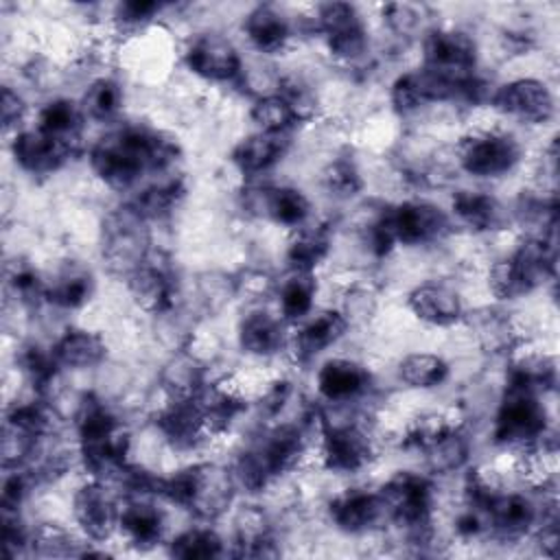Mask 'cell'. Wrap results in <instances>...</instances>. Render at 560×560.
Masks as SVG:
<instances>
[{
  "label": "cell",
  "instance_id": "8992f818",
  "mask_svg": "<svg viewBox=\"0 0 560 560\" xmlns=\"http://www.w3.org/2000/svg\"><path fill=\"white\" fill-rule=\"evenodd\" d=\"M179 61L199 83L219 88H241L245 55L241 46L219 28L206 26L186 37Z\"/></svg>",
  "mask_w": 560,
  "mask_h": 560
},
{
  "label": "cell",
  "instance_id": "603a6c76",
  "mask_svg": "<svg viewBox=\"0 0 560 560\" xmlns=\"http://www.w3.org/2000/svg\"><path fill=\"white\" fill-rule=\"evenodd\" d=\"M335 230L330 221L313 219L306 225L287 234L282 258L287 269L319 273V269L332 258Z\"/></svg>",
  "mask_w": 560,
  "mask_h": 560
},
{
  "label": "cell",
  "instance_id": "7a4b0ae2",
  "mask_svg": "<svg viewBox=\"0 0 560 560\" xmlns=\"http://www.w3.org/2000/svg\"><path fill=\"white\" fill-rule=\"evenodd\" d=\"M553 394H538L518 385L501 383L490 422L492 444L512 455L527 453L538 446H556L553 413L547 398Z\"/></svg>",
  "mask_w": 560,
  "mask_h": 560
},
{
  "label": "cell",
  "instance_id": "44dd1931",
  "mask_svg": "<svg viewBox=\"0 0 560 560\" xmlns=\"http://www.w3.org/2000/svg\"><path fill=\"white\" fill-rule=\"evenodd\" d=\"M50 352L63 372H88L109 359V341L103 330L74 324L52 337Z\"/></svg>",
  "mask_w": 560,
  "mask_h": 560
},
{
  "label": "cell",
  "instance_id": "9a60e30c",
  "mask_svg": "<svg viewBox=\"0 0 560 560\" xmlns=\"http://www.w3.org/2000/svg\"><path fill=\"white\" fill-rule=\"evenodd\" d=\"M448 212L455 228L472 236L499 238L516 230L512 208L486 188H455L448 199Z\"/></svg>",
  "mask_w": 560,
  "mask_h": 560
},
{
  "label": "cell",
  "instance_id": "4316f807",
  "mask_svg": "<svg viewBox=\"0 0 560 560\" xmlns=\"http://www.w3.org/2000/svg\"><path fill=\"white\" fill-rule=\"evenodd\" d=\"M453 365L442 352L411 350L396 363V378L413 392H433L451 381Z\"/></svg>",
  "mask_w": 560,
  "mask_h": 560
},
{
  "label": "cell",
  "instance_id": "e575fe53",
  "mask_svg": "<svg viewBox=\"0 0 560 560\" xmlns=\"http://www.w3.org/2000/svg\"><path fill=\"white\" fill-rule=\"evenodd\" d=\"M26 118H28V103L24 94L15 85L4 83L0 92V120H2L4 136H13L22 127H26L28 125Z\"/></svg>",
  "mask_w": 560,
  "mask_h": 560
},
{
  "label": "cell",
  "instance_id": "cb8c5ba5",
  "mask_svg": "<svg viewBox=\"0 0 560 560\" xmlns=\"http://www.w3.org/2000/svg\"><path fill=\"white\" fill-rule=\"evenodd\" d=\"M322 293L319 273L284 269L280 278H276L273 289V308L278 315L293 328L304 322L317 306Z\"/></svg>",
  "mask_w": 560,
  "mask_h": 560
},
{
  "label": "cell",
  "instance_id": "836d02e7",
  "mask_svg": "<svg viewBox=\"0 0 560 560\" xmlns=\"http://www.w3.org/2000/svg\"><path fill=\"white\" fill-rule=\"evenodd\" d=\"M247 116L256 131L293 136L302 127L295 109L278 90L252 98Z\"/></svg>",
  "mask_w": 560,
  "mask_h": 560
},
{
  "label": "cell",
  "instance_id": "4dcf8cb0",
  "mask_svg": "<svg viewBox=\"0 0 560 560\" xmlns=\"http://www.w3.org/2000/svg\"><path fill=\"white\" fill-rule=\"evenodd\" d=\"M230 540L214 527V523L197 521L179 529L175 536L166 540V551L173 558L184 560H208V558H223L230 556Z\"/></svg>",
  "mask_w": 560,
  "mask_h": 560
},
{
  "label": "cell",
  "instance_id": "2e32d148",
  "mask_svg": "<svg viewBox=\"0 0 560 560\" xmlns=\"http://www.w3.org/2000/svg\"><path fill=\"white\" fill-rule=\"evenodd\" d=\"M236 346L254 361H276L287 357L291 326L267 304H252L236 322Z\"/></svg>",
  "mask_w": 560,
  "mask_h": 560
},
{
  "label": "cell",
  "instance_id": "52a82bcc",
  "mask_svg": "<svg viewBox=\"0 0 560 560\" xmlns=\"http://www.w3.org/2000/svg\"><path fill=\"white\" fill-rule=\"evenodd\" d=\"M418 66L440 74L462 90L479 72L481 48L477 37L457 24H433L418 42ZM459 96V94H457Z\"/></svg>",
  "mask_w": 560,
  "mask_h": 560
},
{
  "label": "cell",
  "instance_id": "5bb4252c",
  "mask_svg": "<svg viewBox=\"0 0 560 560\" xmlns=\"http://www.w3.org/2000/svg\"><path fill=\"white\" fill-rule=\"evenodd\" d=\"M407 315L433 330H453L464 322L468 311L464 293L444 278H427L416 282L405 295Z\"/></svg>",
  "mask_w": 560,
  "mask_h": 560
},
{
  "label": "cell",
  "instance_id": "ac0fdd59",
  "mask_svg": "<svg viewBox=\"0 0 560 560\" xmlns=\"http://www.w3.org/2000/svg\"><path fill=\"white\" fill-rule=\"evenodd\" d=\"M162 503L164 501L155 494H120L116 538L136 551H149L158 545H166L168 516Z\"/></svg>",
  "mask_w": 560,
  "mask_h": 560
},
{
  "label": "cell",
  "instance_id": "4fadbf2b",
  "mask_svg": "<svg viewBox=\"0 0 560 560\" xmlns=\"http://www.w3.org/2000/svg\"><path fill=\"white\" fill-rule=\"evenodd\" d=\"M328 523L346 536H374L387 527V508L378 488L350 486L326 501Z\"/></svg>",
  "mask_w": 560,
  "mask_h": 560
},
{
  "label": "cell",
  "instance_id": "9c48e42d",
  "mask_svg": "<svg viewBox=\"0 0 560 560\" xmlns=\"http://www.w3.org/2000/svg\"><path fill=\"white\" fill-rule=\"evenodd\" d=\"M120 492L101 479L85 477L72 488L70 518L74 529L92 545L105 547L118 536Z\"/></svg>",
  "mask_w": 560,
  "mask_h": 560
},
{
  "label": "cell",
  "instance_id": "f546056e",
  "mask_svg": "<svg viewBox=\"0 0 560 560\" xmlns=\"http://www.w3.org/2000/svg\"><path fill=\"white\" fill-rule=\"evenodd\" d=\"M376 9H378L376 18L381 20V26L400 46H409L413 42H420L422 35L435 24L433 22V11L427 4L385 2V4H378Z\"/></svg>",
  "mask_w": 560,
  "mask_h": 560
},
{
  "label": "cell",
  "instance_id": "8fae6325",
  "mask_svg": "<svg viewBox=\"0 0 560 560\" xmlns=\"http://www.w3.org/2000/svg\"><path fill=\"white\" fill-rule=\"evenodd\" d=\"M85 151V144L59 140L35 125H26L9 136V153L13 164L31 177H52Z\"/></svg>",
  "mask_w": 560,
  "mask_h": 560
},
{
  "label": "cell",
  "instance_id": "484cf974",
  "mask_svg": "<svg viewBox=\"0 0 560 560\" xmlns=\"http://www.w3.org/2000/svg\"><path fill=\"white\" fill-rule=\"evenodd\" d=\"M81 112L90 122L112 127L120 122L125 105H127V92L120 79L112 74H98L88 81L85 90L79 96Z\"/></svg>",
  "mask_w": 560,
  "mask_h": 560
},
{
  "label": "cell",
  "instance_id": "d4e9b609",
  "mask_svg": "<svg viewBox=\"0 0 560 560\" xmlns=\"http://www.w3.org/2000/svg\"><path fill=\"white\" fill-rule=\"evenodd\" d=\"M418 453L422 457L424 472H429L433 479L453 477L464 472L466 466L470 464L472 438L468 433V427L448 429Z\"/></svg>",
  "mask_w": 560,
  "mask_h": 560
},
{
  "label": "cell",
  "instance_id": "ffe728a7",
  "mask_svg": "<svg viewBox=\"0 0 560 560\" xmlns=\"http://www.w3.org/2000/svg\"><path fill=\"white\" fill-rule=\"evenodd\" d=\"M293 136L254 129L234 142L230 151V166L243 182L265 179L276 166L282 164L284 158H289Z\"/></svg>",
  "mask_w": 560,
  "mask_h": 560
},
{
  "label": "cell",
  "instance_id": "7c38bea8",
  "mask_svg": "<svg viewBox=\"0 0 560 560\" xmlns=\"http://www.w3.org/2000/svg\"><path fill=\"white\" fill-rule=\"evenodd\" d=\"M315 400L322 405H368L374 392V374L361 359L332 354L313 374Z\"/></svg>",
  "mask_w": 560,
  "mask_h": 560
},
{
  "label": "cell",
  "instance_id": "1f68e13d",
  "mask_svg": "<svg viewBox=\"0 0 560 560\" xmlns=\"http://www.w3.org/2000/svg\"><path fill=\"white\" fill-rule=\"evenodd\" d=\"M317 184L335 201H350L365 188V177L354 158L343 151H335L332 158L319 166Z\"/></svg>",
  "mask_w": 560,
  "mask_h": 560
},
{
  "label": "cell",
  "instance_id": "5b68a950",
  "mask_svg": "<svg viewBox=\"0 0 560 560\" xmlns=\"http://www.w3.org/2000/svg\"><path fill=\"white\" fill-rule=\"evenodd\" d=\"M315 37L322 42L326 57L339 68L354 70L365 63L372 50V35L361 9L352 2L313 4Z\"/></svg>",
  "mask_w": 560,
  "mask_h": 560
},
{
  "label": "cell",
  "instance_id": "f1b7e54d",
  "mask_svg": "<svg viewBox=\"0 0 560 560\" xmlns=\"http://www.w3.org/2000/svg\"><path fill=\"white\" fill-rule=\"evenodd\" d=\"M208 376L210 370L192 359L184 348H179L168 352V357L160 363L155 372V385L168 398H186L195 396L208 381Z\"/></svg>",
  "mask_w": 560,
  "mask_h": 560
},
{
  "label": "cell",
  "instance_id": "3957f363",
  "mask_svg": "<svg viewBox=\"0 0 560 560\" xmlns=\"http://www.w3.org/2000/svg\"><path fill=\"white\" fill-rule=\"evenodd\" d=\"M451 160L457 173L494 182L514 175L525 164V144L503 122H470L453 140Z\"/></svg>",
  "mask_w": 560,
  "mask_h": 560
},
{
  "label": "cell",
  "instance_id": "e0dca14e",
  "mask_svg": "<svg viewBox=\"0 0 560 560\" xmlns=\"http://www.w3.org/2000/svg\"><path fill=\"white\" fill-rule=\"evenodd\" d=\"M241 35L247 48L262 59H278L295 46L291 11L280 4H254L241 18Z\"/></svg>",
  "mask_w": 560,
  "mask_h": 560
},
{
  "label": "cell",
  "instance_id": "30bf717a",
  "mask_svg": "<svg viewBox=\"0 0 560 560\" xmlns=\"http://www.w3.org/2000/svg\"><path fill=\"white\" fill-rule=\"evenodd\" d=\"M545 497L549 494H538L532 490H512V488L501 490L483 508V516L488 525L486 540L505 542V545L529 540L532 532L540 521Z\"/></svg>",
  "mask_w": 560,
  "mask_h": 560
},
{
  "label": "cell",
  "instance_id": "6da1fadb",
  "mask_svg": "<svg viewBox=\"0 0 560 560\" xmlns=\"http://www.w3.org/2000/svg\"><path fill=\"white\" fill-rule=\"evenodd\" d=\"M179 138L147 122H116L88 144L85 160L92 177L109 192L133 195L144 184L182 173Z\"/></svg>",
  "mask_w": 560,
  "mask_h": 560
},
{
  "label": "cell",
  "instance_id": "ba28073f",
  "mask_svg": "<svg viewBox=\"0 0 560 560\" xmlns=\"http://www.w3.org/2000/svg\"><path fill=\"white\" fill-rule=\"evenodd\" d=\"M490 112L523 129L547 127L556 118V92L540 74H516L499 83L490 98Z\"/></svg>",
  "mask_w": 560,
  "mask_h": 560
},
{
  "label": "cell",
  "instance_id": "d6986e66",
  "mask_svg": "<svg viewBox=\"0 0 560 560\" xmlns=\"http://www.w3.org/2000/svg\"><path fill=\"white\" fill-rule=\"evenodd\" d=\"M350 335V326L343 315L326 304L315 308L304 322L291 328V339L287 348V359L291 365H306L319 354L335 348L341 339Z\"/></svg>",
  "mask_w": 560,
  "mask_h": 560
},
{
  "label": "cell",
  "instance_id": "7402d4cb",
  "mask_svg": "<svg viewBox=\"0 0 560 560\" xmlns=\"http://www.w3.org/2000/svg\"><path fill=\"white\" fill-rule=\"evenodd\" d=\"M46 282L48 306L59 313L83 311L96 295V278L92 269L74 258L59 260L50 271H46Z\"/></svg>",
  "mask_w": 560,
  "mask_h": 560
},
{
  "label": "cell",
  "instance_id": "277c9868",
  "mask_svg": "<svg viewBox=\"0 0 560 560\" xmlns=\"http://www.w3.org/2000/svg\"><path fill=\"white\" fill-rule=\"evenodd\" d=\"M153 228L125 199L101 217L98 249L103 267L125 280L153 249Z\"/></svg>",
  "mask_w": 560,
  "mask_h": 560
},
{
  "label": "cell",
  "instance_id": "d6a6232c",
  "mask_svg": "<svg viewBox=\"0 0 560 560\" xmlns=\"http://www.w3.org/2000/svg\"><path fill=\"white\" fill-rule=\"evenodd\" d=\"M236 298V273L223 269H206L199 271L192 280V300L201 315H217L225 311Z\"/></svg>",
  "mask_w": 560,
  "mask_h": 560
},
{
  "label": "cell",
  "instance_id": "83f0119b",
  "mask_svg": "<svg viewBox=\"0 0 560 560\" xmlns=\"http://www.w3.org/2000/svg\"><path fill=\"white\" fill-rule=\"evenodd\" d=\"M33 125L39 127L42 131L66 140L74 144H85V127L88 120L81 112L79 98L70 96H52L44 101L33 118Z\"/></svg>",
  "mask_w": 560,
  "mask_h": 560
}]
</instances>
